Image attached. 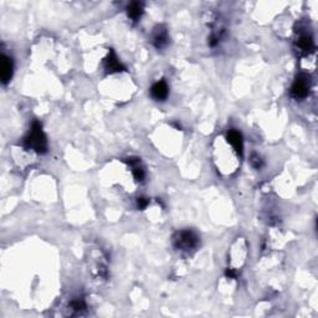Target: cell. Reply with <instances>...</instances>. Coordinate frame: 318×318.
Here are the masks:
<instances>
[{
	"label": "cell",
	"mask_w": 318,
	"mask_h": 318,
	"mask_svg": "<svg viewBox=\"0 0 318 318\" xmlns=\"http://www.w3.org/2000/svg\"><path fill=\"white\" fill-rule=\"evenodd\" d=\"M24 145L28 149L36 152L37 154H45L48 152V140L39 121L32 122L31 129L24 138Z\"/></svg>",
	"instance_id": "cell-1"
},
{
	"label": "cell",
	"mask_w": 318,
	"mask_h": 318,
	"mask_svg": "<svg viewBox=\"0 0 318 318\" xmlns=\"http://www.w3.org/2000/svg\"><path fill=\"white\" fill-rule=\"evenodd\" d=\"M174 246L181 251H190L194 250L199 244V237L192 230H180L175 232L173 236Z\"/></svg>",
	"instance_id": "cell-2"
},
{
	"label": "cell",
	"mask_w": 318,
	"mask_h": 318,
	"mask_svg": "<svg viewBox=\"0 0 318 318\" xmlns=\"http://www.w3.org/2000/svg\"><path fill=\"white\" fill-rule=\"evenodd\" d=\"M310 77L307 75H298L291 86V96L296 100H305L310 92Z\"/></svg>",
	"instance_id": "cell-3"
},
{
	"label": "cell",
	"mask_w": 318,
	"mask_h": 318,
	"mask_svg": "<svg viewBox=\"0 0 318 318\" xmlns=\"http://www.w3.org/2000/svg\"><path fill=\"white\" fill-rule=\"evenodd\" d=\"M297 37L294 40V48L300 54H310L315 49V42L311 32L298 30Z\"/></svg>",
	"instance_id": "cell-4"
},
{
	"label": "cell",
	"mask_w": 318,
	"mask_h": 318,
	"mask_svg": "<svg viewBox=\"0 0 318 318\" xmlns=\"http://www.w3.org/2000/svg\"><path fill=\"white\" fill-rule=\"evenodd\" d=\"M103 66H105V70L108 72V74H113V72H121L123 71L124 66L122 65L121 61L118 60V58L116 56L115 51L111 50L110 54L107 55V58H105V62H103Z\"/></svg>",
	"instance_id": "cell-5"
},
{
	"label": "cell",
	"mask_w": 318,
	"mask_h": 318,
	"mask_svg": "<svg viewBox=\"0 0 318 318\" xmlns=\"http://www.w3.org/2000/svg\"><path fill=\"white\" fill-rule=\"evenodd\" d=\"M168 95H169V87L164 80L157 81L155 84H153L152 87H150V96H152L155 101L167 100Z\"/></svg>",
	"instance_id": "cell-6"
},
{
	"label": "cell",
	"mask_w": 318,
	"mask_h": 318,
	"mask_svg": "<svg viewBox=\"0 0 318 318\" xmlns=\"http://www.w3.org/2000/svg\"><path fill=\"white\" fill-rule=\"evenodd\" d=\"M153 44L157 49H164L167 45L169 44V35L168 31L164 27L159 25V27L155 28L154 32H153Z\"/></svg>",
	"instance_id": "cell-7"
},
{
	"label": "cell",
	"mask_w": 318,
	"mask_h": 318,
	"mask_svg": "<svg viewBox=\"0 0 318 318\" xmlns=\"http://www.w3.org/2000/svg\"><path fill=\"white\" fill-rule=\"evenodd\" d=\"M0 69H1V71H0V75H1V81H3L4 85H6L9 81H10L11 76H13L14 66H13V60H11V58L6 56L5 54L1 55V65H0Z\"/></svg>",
	"instance_id": "cell-8"
},
{
	"label": "cell",
	"mask_w": 318,
	"mask_h": 318,
	"mask_svg": "<svg viewBox=\"0 0 318 318\" xmlns=\"http://www.w3.org/2000/svg\"><path fill=\"white\" fill-rule=\"evenodd\" d=\"M226 140H228V142L235 148L237 154H242V150H244V141H242V136L239 131H236V129H230V131L228 132V134H226Z\"/></svg>",
	"instance_id": "cell-9"
},
{
	"label": "cell",
	"mask_w": 318,
	"mask_h": 318,
	"mask_svg": "<svg viewBox=\"0 0 318 318\" xmlns=\"http://www.w3.org/2000/svg\"><path fill=\"white\" fill-rule=\"evenodd\" d=\"M143 4L140 1H133L127 6V15L131 20L138 21L143 15Z\"/></svg>",
	"instance_id": "cell-10"
},
{
	"label": "cell",
	"mask_w": 318,
	"mask_h": 318,
	"mask_svg": "<svg viewBox=\"0 0 318 318\" xmlns=\"http://www.w3.org/2000/svg\"><path fill=\"white\" fill-rule=\"evenodd\" d=\"M70 307L74 311H77V312H81V311H85L86 308V303H85L84 300H72L71 303H70Z\"/></svg>",
	"instance_id": "cell-11"
},
{
	"label": "cell",
	"mask_w": 318,
	"mask_h": 318,
	"mask_svg": "<svg viewBox=\"0 0 318 318\" xmlns=\"http://www.w3.org/2000/svg\"><path fill=\"white\" fill-rule=\"evenodd\" d=\"M250 163H251V166H253L254 168L259 169L262 167V159H261L258 154H253L251 155V159H250Z\"/></svg>",
	"instance_id": "cell-12"
},
{
	"label": "cell",
	"mask_w": 318,
	"mask_h": 318,
	"mask_svg": "<svg viewBox=\"0 0 318 318\" xmlns=\"http://www.w3.org/2000/svg\"><path fill=\"white\" fill-rule=\"evenodd\" d=\"M148 204H149V200L147 199V198H137V206L138 209H141V210H143V209H145L148 206Z\"/></svg>",
	"instance_id": "cell-13"
}]
</instances>
